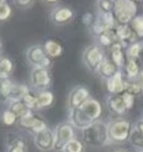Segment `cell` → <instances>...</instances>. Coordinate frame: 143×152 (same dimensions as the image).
Returning a JSON list of instances; mask_svg holds the SVG:
<instances>
[{
	"instance_id": "1",
	"label": "cell",
	"mask_w": 143,
	"mask_h": 152,
	"mask_svg": "<svg viewBox=\"0 0 143 152\" xmlns=\"http://www.w3.org/2000/svg\"><path fill=\"white\" fill-rule=\"evenodd\" d=\"M102 113L101 104L95 99H89L81 106L71 110V125L84 130L93 123L98 121Z\"/></svg>"
},
{
	"instance_id": "2",
	"label": "cell",
	"mask_w": 143,
	"mask_h": 152,
	"mask_svg": "<svg viewBox=\"0 0 143 152\" xmlns=\"http://www.w3.org/2000/svg\"><path fill=\"white\" fill-rule=\"evenodd\" d=\"M82 140L86 145L90 147H102L109 142L108 124L98 120L82 130Z\"/></svg>"
},
{
	"instance_id": "3",
	"label": "cell",
	"mask_w": 143,
	"mask_h": 152,
	"mask_svg": "<svg viewBox=\"0 0 143 152\" xmlns=\"http://www.w3.org/2000/svg\"><path fill=\"white\" fill-rule=\"evenodd\" d=\"M136 4L131 0H119L114 2L113 14L118 25H130L136 17Z\"/></svg>"
},
{
	"instance_id": "4",
	"label": "cell",
	"mask_w": 143,
	"mask_h": 152,
	"mask_svg": "<svg viewBox=\"0 0 143 152\" xmlns=\"http://www.w3.org/2000/svg\"><path fill=\"white\" fill-rule=\"evenodd\" d=\"M134 129L132 124L128 120L118 119L108 124V136L110 141L123 142L128 140L131 131Z\"/></svg>"
},
{
	"instance_id": "5",
	"label": "cell",
	"mask_w": 143,
	"mask_h": 152,
	"mask_svg": "<svg viewBox=\"0 0 143 152\" xmlns=\"http://www.w3.org/2000/svg\"><path fill=\"white\" fill-rule=\"evenodd\" d=\"M105 60L103 51L97 45H90L83 53V61L86 67L92 72H97L99 66Z\"/></svg>"
},
{
	"instance_id": "6",
	"label": "cell",
	"mask_w": 143,
	"mask_h": 152,
	"mask_svg": "<svg viewBox=\"0 0 143 152\" xmlns=\"http://www.w3.org/2000/svg\"><path fill=\"white\" fill-rule=\"evenodd\" d=\"M74 139L73 126L69 123L60 124L55 133V149L63 150L69 141Z\"/></svg>"
},
{
	"instance_id": "7",
	"label": "cell",
	"mask_w": 143,
	"mask_h": 152,
	"mask_svg": "<svg viewBox=\"0 0 143 152\" xmlns=\"http://www.w3.org/2000/svg\"><path fill=\"white\" fill-rule=\"evenodd\" d=\"M116 33L119 42L127 49L131 44L136 42L137 35L131 28V25H117Z\"/></svg>"
},
{
	"instance_id": "8",
	"label": "cell",
	"mask_w": 143,
	"mask_h": 152,
	"mask_svg": "<svg viewBox=\"0 0 143 152\" xmlns=\"http://www.w3.org/2000/svg\"><path fill=\"white\" fill-rule=\"evenodd\" d=\"M89 91L85 87L79 86L71 91L68 96V106L70 110H74L81 106L87 99H89Z\"/></svg>"
},
{
	"instance_id": "9",
	"label": "cell",
	"mask_w": 143,
	"mask_h": 152,
	"mask_svg": "<svg viewBox=\"0 0 143 152\" xmlns=\"http://www.w3.org/2000/svg\"><path fill=\"white\" fill-rule=\"evenodd\" d=\"M35 143L39 149L48 151L55 148V134L50 130L45 129L42 132L36 134Z\"/></svg>"
},
{
	"instance_id": "10",
	"label": "cell",
	"mask_w": 143,
	"mask_h": 152,
	"mask_svg": "<svg viewBox=\"0 0 143 152\" xmlns=\"http://www.w3.org/2000/svg\"><path fill=\"white\" fill-rule=\"evenodd\" d=\"M125 79L123 76L122 71H118L113 77L108 79L106 81L107 91L111 95H119L125 92Z\"/></svg>"
},
{
	"instance_id": "11",
	"label": "cell",
	"mask_w": 143,
	"mask_h": 152,
	"mask_svg": "<svg viewBox=\"0 0 143 152\" xmlns=\"http://www.w3.org/2000/svg\"><path fill=\"white\" fill-rule=\"evenodd\" d=\"M107 106L111 112L117 115H122L128 110L123 93L119 95H111L107 99Z\"/></svg>"
},
{
	"instance_id": "12",
	"label": "cell",
	"mask_w": 143,
	"mask_h": 152,
	"mask_svg": "<svg viewBox=\"0 0 143 152\" xmlns=\"http://www.w3.org/2000/svg\"><path fill=\"white\" fill-rule=\"evenodd\" d=\"M110 60L119 68L125 67L128 58L125 55V48L120 42L115 43L110 48Z\"/></svg>"
},
{
	"instance_id": "13",
	"label": "cell",
	"mask_w": 143,
	"mask_h": 152,
	"mask_svg": "<svg viewBox=\"0 0 143 152\" xmlns=\"http://www.w3.org/2000/svg\"><path fill=\"white\" fill-rule=\"evenodd\" d=\"M46 55V52H44L42 48L35 46L28 51V60L37 67H45L50 64V61Z\"/></svg>"
},
{
	"instance_id": "14",
	"label": "cell",
	"mask_w": 143,
	"mask_h": 152,
	"mask_svg": "<svg viewBox=\"0 0 143 152\" xmlns=\"http://www.w3.org/2000/svg\"><path fill=\"white\" fill-rule=\"evenodd\" d=\"M20 125L24 128H27V129H32L33 132L36 134L46 129V125H45L43 121L30 115V113L27 114L26 116L23 117V118H20Z\"/></svg>"
},
{
	"instance_id": "15",
	"label": "cell",
	"mask_w": 143,
	"mask_h": 152,
	"mask_svg": "<svg viewBox=\"0 0 143 152\" xmlns=\"http://www.w3.org/2000/svg\"><path fill=\"white\" fill-rule=\"evenodd\" d=\"M119 70V67L115 64L110 58H106L103 61V63L101 64V65L99 66L98 70H97V73H98L103 79H105L107 81L108 79H110L111 77L117 73Z\"/></svg>"
},
{
	"instance_id": "16",
	"label": "cell",
	"mask_w": 143,
	"mask_h": 152,
	"mask_svg": "<svg viewBox=\"0 0 143 152\" xmlns=\"http://www.w3.org/2000/svg\"><path fill=\"white\" fill-rule=\"evenodd\" d=\"M33 85L37 87H45L50 83V75L45 67H37L33 70L31 75Z\"/></svg>"
},
{
	"instance_id": "17",
	"label": "cell",
	"mask_w": 143,
	"mask_h": 152,
	"mask_svg": "<svg viewBox=\"0 0 143 152\" xmlns=\"http://www.w3.org/2000/svg\"><path fill=\"white\" fill-rule=\"evenodd\" d=\"M115 28H116V27H115ZM115 28L107 30V31L103 32L102 34L97 36V40H98V43L100 46L111 48L115 43L119 42L118 37H117L116 29Z\"/></svg>"
},
{
	"instance_id": "18",
	"label": "cell",
	"mask_w": 143,
	"mask_h": 152,
	"mask_svg": "<svg viewBox=\"0 0 143 152\" xmlns=\"http://www.w3.org/2000/svg\"><path fill=\"white\" fill-rule=\"evenodd\" d=\"M73 17V12L67 7H61L53 13V20L55 23H64L69 22Z\"/></svg>"
},
{
	"instance_id": "19",
	"label": "cell",
	"mask_w": 143,
	"mask_h": 152,
	"mask_svg": "<svg viewBox=\"0 0 143 152\" xmlns=\"http://www.w3.org/2000/svg\"><path fill=\"white\" fill-rule=\"evenodd\" d=\"M140 69L134 60H128L125 65V78L128 80H134L137 79L139 73H140Z\"/></svg>"
},
{
	"instance_id": "20",
	"label": "cell",
	"mask_w": 143,
	"mask_h": 152,
	"mask_svg": "<svg viewBox=\"0 0 143 152\" xmlns=\"http://www.w3.org/2000/svg\"><path fill=\"white\" fill-rule=\"evenodd\" d=\"M143 51V41H136V42L131 44L125 49V55L128 60H134L140 56V53Z\"/></svg>"
},
{
	"instance_id": "21",
	"label": "cell",
	"mask_w": 143,
	"mask_h": 152,
	"mask_svg": "<svg viewBox=\"0 0 143 152\" xmlns=\"http://www.w3.org/2000/svg\"><path fill=\"white\" fill-rule=\"evenodd\" d=\"M125 92H128V94L132 95L134 96H137L142 94L143 89L141 85L139 84V82L137 81V79H134V80H128V79H125Z\"/></svg>"
},
{
	"instance_id": "22",
	"label": "cell",
	"mask_w": 143,
	"mask_h": 152,
	"mask_svg": "<svg viewBox=\"0 0 143 152\" xmlns=\"http://www.w3.org/2000/svg\"><path fill=\"white\" fill-rule=\"evenodd\" d=\"M54 96L53 94L50 92H44L41 93L37 96H36V107L37 108H41V107H45V106L50 105L52 102H53Z\"/></svg>"
},
{
	"instance_id": "23",
	"label": "cell",
	"mask_w": 143,
	"mask_h": 152,
	"mask_svg": "<svg viewBox=\"0 0 143 152\" xmlns=\"http://www.w3.org/2000/svg\"><path fill=\"white\" fill-rule=\"evenodd\" d=\"M45 52L50 57H58L62 52V48L58 43L55 41H48L45 44Z\"/></svg>"
},
{
	"instance_id": "24",
	"label": "cell",
	"mask_w": 143,
	"mask_h": 152,
	"mask_svg": "<svg viewBox=\"0 0 143 152\" xmlns=\"http://www.w3.org/2000/svg\"><path fill=\"white\" fill-rule=\"evenodd\" d=\"M138 38L143 37V15H137L130 23Z\"/></svg>"
},
{
	"instance_id": "25",
	"label": "cell",
	"mask_w": 143,
	"mask_h": 152,
	"mask_svg": "<svg viewBox=\"0 0 143 152\" xmlns=\"http://www.w3.org/2000/svg\"><path fill=\"white\" fill-rule=\"evenodd\" d=\"M63 152H85V145L82 141L76 139H73L66 144Z\"/></svg>"
},
{
	"instance_id": "26",
	"label": "cell",
	"mask_w": 143,
	"mask_h": 152,
	"mask_svg": "<svg viewBox=\"0 0 143 152\" xmlns=\"http://www.w3.org/2000/svg\"><path fill=\"white\" fill-rule=\"evenodd\" d=\"M27 94H28V90L26 87V86H13L12 92L10 94V96L15 99V102H19L22 98H24Z\"/></svg>"
},
{
	"instance_id": "27",
	"label": "cell",
	"mask_w": 143,
	"mask_h": 152,
	"mask_svg": "<svg viewBox=\"0 0 143 152\" xmlns=\"http://www.w3.org/2000/svg\"><path fill=\"white\" fill-rule=\"evenodd\" d=\"M11 111L13 113H15V115L17 117H20V118H23V117L26 116L27 114H29V110L26 108V105L24 103H22L20 101L15 102L13 103Z\"/></svg>"
},
{
	"instance_id": "28",
	"label": "cell",
	"mask_w": 143,
	"mask_h": 152,
	"mask_svg": "<svg viewBox=\"0 0 143 152\" xmlns=\"http://www.w3.org/2000/svg\"><path fill=\"white\" fill-rule=\"evenodd\" d=\"M128 141H130L131 145H134V147L143 149V137L134 127L131 131V134L130 136V139H128Z\"/></svg>"
},
{
	"instance_id": "29",
	"label": "cell",
	"mask_w": 143,
	"mask_h": 152,
	"mask_svg": "<svg viewBox=\"0 0 143 152\" xmlns=\"http://www.w3.org/2000/svg\"><path fill=\"white\" fill-rule=\"evenodd\" d=\"M13 86L14 85H12V83L7 79H3L0 81V96H2V98L10 96Z\"/></svg>"
},
{
	"instance_id": "30",
	"label": "cell",
	"mask_w": 143,
	"mask_h": 152,
	"mask_svg": "<svg viewBox=\"0 0 143 152\" xmlns=\"http://www.w3.org/2000/svg\"><path fill=\"white\" fill-rule=\"evenodd\" d=\"M114 2L115 1H106V0L97 1L96 4H97V8H98L99 13H110V12H113Z\"/></svg>"
},
{
	"instance_id": "31",
	"label": "cell",
	"mask_w": 143,
	"mask_h": 152,
	"mask_svg": "<svg viewBox=\"0 0 143 152\" xmlns=\"http://www.w3.org/2000/svg\"><path fill=\"white\" fill-rule=\"evenodd\" d=\"M12 70V63L8 58H2L0 61V76H7L9 72Z\"/></svg>"
},
{
	"instance_id": "32",
	"label": "cell",
	"mask_w": 143,
	"mask_h": 152,
	"mask_svg": "<svg viewBox=\"0 0 143 152\" xmlns=\"http://www.w3.org/2000/svg\"><path fill=\"white\" fill-rule=\"evenodd\" d=\"M10 14H11L10 7L6 3L1 2V4H0V20H6L10 16Z\"/></svg>"
},
{
	"instance_id": "33",
	"label": "cell",
	"mask_w": 143,
	"mask_h": 152,
	"mask_svg": "<svg viewBox=\"0 0 143 152\" xmlns=\"http://www.w3.org/2000/svg\"><path fill=\"white\" fill-rule=\"evenodd\" d=\"M17 118V116L15 115V113H13L11 110L10 111H6L3 114V121L6 125H12L15 122V120Z\"/></svg>"
},
{
	"instance_id": "34",
	"label": "cell",
	"mask_w": 143,
	"mask_h": 152,
	"mask_svg": "<svg viewBox=\"0 0 143 152\" xmlns=\"http://www.w3.org/2000/svg\"><path fill=\"white\" fill-rule=\"evenodd\" d=\"M96 17L90 13H87L85 15L83 16V23H85L86 26H92L93 23L96 22Z\"/></svg>"
},
{
	"instance_id": "35",
	"label": "cell",
	"mask_w": 143,
	"mask_h": 152,
	"mask_svg": "<svg viewBox=\"0 0 143 152\" xmlns=\"http://www.w3.org/2000/svg\"><path fill=\"white\" fill-rule=\"evenodd\" d=\"M10 152H26L24 151V145H23V141H20V140L16 141L15 144L12 146Z\"/></svg>"
},
{
	"instance_id": "36",
	"label": "cell",
	"mask_w": 143,
	"mask_h": 152,
	"mask_svg": "<svg viewBox=\"0 0 143 152\" xmlns=\"http://www.w3.org/2000/svg\"><path fill=\"white\" fill-rule=\"evenodd\" d=\"M134 127L138 131L139 133H140V134L143 137V121L142 120H139L138 122H136V123L134 124Z\"/></svg>"
},
{
	"instance_id": "37",
	"label": "cell",
	"mask_w": 143,
	"mask_h": 152,
	"mask_svg": "<svg viewBox=\"0 0 143 152\" xmlns=\"http://www.w3.org/2000/svg\"><path fill=\"white\" fill-rule=\"evenodd\" d=\"M137 81L139 82V84L141 85V87L143 89V70H141L140 73H139L138 77H137Z\"/></svg>"
},
{
	"instance_id": "38",
	"label": "cell",
	"mask_w": 143,
	"mask_h": 152,
	"mask_svg": "<svg viewBox=\"0 0 143 152\" xmlns=\"http://www.w3.org/2000/svg\"><path fill=\"white\" fill-rule=\"evenodd\" d=\"M19 3L20 5H26V4H29V1H19Z\"/></svg>"
},
{
	"instance_id": "39",
	"label": "cell",
	"mask_w": 143,
	"mask_h": 152,
	"mask_svg": "<svg viewBox=\"0 0 143 152\" xmlns=\"http://www.w3.org/2000/svg\"><path fill=\"white\" fill-rule=\"evenodd\" d=\"M116 152H128V151H127V150H118Z\"/></svg>"
},
{
	"instance_id": "40",
	"label": "cell",
	"mask_w": 143,
	"mask_h": 152,
	"mask_svg": "<svg viewBox=\"0 0 143 152\" xmlns=\"http://www.w3.org/2000/svg\"><path fill=\"white\" fill-rule=\"evenodd\" d=\"M141 120H142V121H143V116H142V118H141Z\"/></svg>"
},
{
	"instance_id": "41",
	"label": "cell",
	"mask_w": 143,
	"mask_h": 152,
	"mask_svg": "<svg viewBox=\"0 0 143 152\" xmlns=\"http://www.w3.org/2000/svg\"><path fill=\"white\" fill-rule=\"evenodd\" d=\"M0 4H1V2H0Z\"/></svg>"
},
{
	"instance_id": "42",
	"label": "cell",
	"mask_w": 143,
	"mask_h": 152,
	"mask_svg": "<svg viewBox=\"0 0 143 152\" xmlns=\"http://www.w3.org/2000/svg\"><path fill=\"white\" fill-rule=\"evenodd\" d=\"M141 152H143V151H141Z\"/></svg>"
}]
</instances>
